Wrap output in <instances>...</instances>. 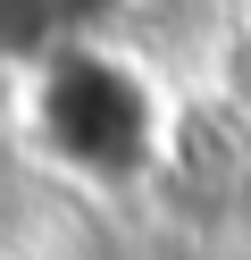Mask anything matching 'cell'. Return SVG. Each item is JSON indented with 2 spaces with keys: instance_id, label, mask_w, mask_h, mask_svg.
Returning <instances> with one entry per match:
<instances>
[{
  "instance_id": "cell-1",
  "label": "cell",
  "mask_w": 251,
  "mask_h": 260,
  "mask_svg": "<svg viewBox=\"0 0 251 260\" xmlns=\"http://www.w3.org/2000/svg\"><path fill=\"white\" fill-rule=\"evenodd\" d=\"M33 135L67 159L76 176L126 185V176L159 168L167 143V101L151 92V76L134 59L100 51V42H67L33 76Z\"/></svg>"
},
{
  "instance_id": "cell-2",
  "label": "cell",
  "mask_w": 251,
  "mask_h": 260,
  "mask_svg": "<svg viewBox=\"0 0 251 260\" xmlns=\"http://www.w3.org/2000/svg\"><path fill=\"white\" fill-rule=\"evenodd\" d=\"M159 168L184 176V185H234L243 176V126L226 118L218 101H193V109H167V143H159Z\"/></svg>"
},
{
  "instance_id": "cell-3",
  "label": "cell",
  "mask_w": 251,
  "mask_h": 260,
  "mask_svg": "<svg viewBox=\"0 0 251 260\" xmlns=\"http://www.w3.org/2000/svg\"><path fill=\"white\" fill-rule=\"evenodd\" d=\"M100 9H117V0H0V59H33L42 68L67 42H92Z\"/></svg>"
},
{
  "instance_id": "cell-4",
  "label": "cell",
  "mask_w": 251,
  "mask_h": 260,
  "mask_svg": "<svg viewBox=\"0 0 251 260\" xmlns=\"http://www.w3.org/2000/svg\"><path fill=\"white\" fill-rule=\"evenodd\" d=\"M218 109H226L234 126L251 118V17H234L226 42H218Z\"/></svg>"
},
{
  "instance_id": "cell-5",
  "label": "cell",
  "mask_w": 251,
  "mask_h": 260,
  "mask_svg": "<svg viewBox=\"0 0 251 260\" xmlns=\"http://www.w3.org/2000/svg\"><path fill=\"white\" fill-rule=\"evenodd\" d=\"M117 9H167V0H117Z\"/></svg>"
},
{
  "instance_id": "cell-6",
  "label": "cell",
  "mask_w": 251,
  "mask_h": 260,
  "mask_svg": "<svg viewBox=\"0 0 251 260\" xmlns=\"http://www.w3.org/2000/svg\"><path fill=\"white\" fill-rule=\"evenodd\" d=\"M0 260H9V252H0Z\"/></svg>"
}]
</instances>
